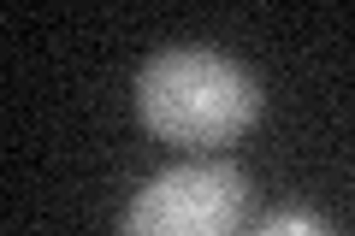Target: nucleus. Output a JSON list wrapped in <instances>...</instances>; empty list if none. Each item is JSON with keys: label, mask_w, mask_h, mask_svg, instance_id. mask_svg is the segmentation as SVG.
I'll return each mask as SVG.
<instances>
[{"label": "nucleus", "mask_w": 355, "mask_h": 236, "mask_svg": "<svg viewBox=\"0 0 355 236\" xmlns=\"http://www.w3.org/2000/svg\"><path fill=\"white\" fill-rule=\"evenodd\" d=\"M254 236H331V224L308 207H279V212H266L254 224Z\"/></svg>", "instance_id": "obj_3"}, {"label": "nucleus", "mask_w": 355, "mask_h": 236, "mask_svg": "<svg viewBox=\"0 0 355 236\" xmlns=\"http://www.w3.org/2000/svg\"><path fill=\"white\" fill-rule=\"evenodd\" d=\"M249 177L225 160H190L148 177L125 207V236H237Z\"/></svg>", "instance_id": "obj_2"}, {"label": "nucleus", "mask_w": 355, "mask_h": 236, "mask_svg": "<svg viewBox=\"0 0 355 236\" xmlns=\"http://www.w3.org/2000/svg\"><path fill=\"white\" fill-rule=\"evenodd\" d=\"M137 112L160 142L219 148L261 118V83L214 48H166L137 71Z\"/></svg>", "instance_id": "obj_1"}]
</instances>
